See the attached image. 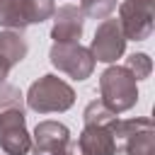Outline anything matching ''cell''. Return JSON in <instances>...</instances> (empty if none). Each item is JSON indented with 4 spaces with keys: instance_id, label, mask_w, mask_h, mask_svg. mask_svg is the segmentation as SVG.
Instances as JSON below:
<instances>
[{
    "instance_id": "14",
    "label": "cell",
    "mask_w": 155,
    "mask_h": 155,
    "mask_svg": "<svg viewBox=\"0 0 155 155\" xmlns=\"http://www.w3.org/2000/svg\"><path fill=\"white\" fill-rule=\"evenodd\" d=\"M85 124H102V126H109L111 121H116V114L111 111V109H107L102 102H90L87 107H85Z\"/></svg>"
},
{
    "instance_id": "1",
    "label": "cell",
    "mask_w": 155,
    "mask_h": 155,
    "mask_svg": "<svg viewBox=\"0 0 155 155\" xmlns=\"http://www.w3.org/2000/svg\"><path fill=\"white\" fill-rule=\"evenodd\" d=\"M136 82L138 80L131 75V70L126 65H109L99 78V94H102L99 102L107 109H111L114 114L128 111L138 102Z\"/></svg>"
},
{
    "instance_id": "5",
    "label": "cell",
    "mask_w": 155,
    "mask_h": 155,
    "mask_svg": "<svg viewBox=\"0 0 155 155\" xmlns=\"http://www.w3.org/2000/svg\"><path fill=\"white\" fill-rule=\"evenodd\" d=\"M0 148L5 155H27L31 150V136L22 109L12 107L0 111Z\"/></svg>"
},
{
    "instance_id": "6",
    "label": "cell",
    "mask_w": 155,
    "mask_h": 155,
    "mask_svg": "<svg viewBox=\"0 0 155 155\" xmlns=\"http://www.w3.org/2000/svg\"><path fill=\"white\" fill-rule=\"evenodd\" d=\"M124 48H126V36L121 31L119 19H111V17L102 19V24L97 27L94 39L90 44V53L94 56V61L114 63L116 58L124 56Z\"/></svg>"
},
{
    "instance_id": "10",
    "label": "cell",
    "mask_w": 155,
    "mask_h": 155,
    "mask_svg": "<svg viewBox=\"0 0 155 155\" xmlns=\"http://www.w3.org/2000/svg\"><path fill=\"white\" fill-rule=\"evenodd\" d=\"M27 56V41L19 29H5L0 31V58L12 68Z\"/></svg>"
},
{
    "instance_id": "18",
    "label": "cell",
    "mask_w": 155,
    "mask_h": 155,
    "mask_svg": "<svg viewBox=\"0 0 155 155\" xmlns=\"http://www.w3.org/2000/svg\"><path fill=\"white\" fill-rule=\"evenodd\" d=\"M51 155H82V153H80L78 143H73V140H70V143H65L61 150H56V153H51Z\"/></svg>"
},
{
    "instance_id": "8",
    "label": "cell",
    "mask_w": 155,
    "mask_h": 155,
    "mask_svg": "<svg viewBox=\"0 0 155 155\" xmlns=\"http://www.w3.org/2000/svg\"><path fill=\"white\" fill-rule=\"evenodd\" d=\"M114 124V121H111ZM111 124L102 126V124H85L80 138H78V148L82 155H116V140L111 133Z\"/></svg>"
},
{
    "instance_id": "16",
    "label": "cell",
    "mask_w": 155,
    "mask_h": 155,
    "mask_svg": "<svg viewBox=\"0 0 155 155\" xmlns=\"http://www.w3.org/2000/svg\"><path fill=\"white\" fill-rule=\"evenodd\" d=\"M126 68L131 70V75L136 80H145L153 70V61H150L148 53H133V56L126 58Z\"/></svg>"
},
{
    "instance_id": "17",
    "label": "cell",
    "mask_w": 155,
    "mask_h": 155,
    "mask_svg": "<svg viewBox=\"0 0 155 155\" xmlns=\"http://www.w3.org/2000/svg\"><path fill=\"white\" fill-rule=\"evenodd\" d=\"M22 109V92L17 87H10V85H2L0 87V111L5 109Z\"/></svg>"
},
{
    "instance_id": "15",
    "label": "cell",
    "mask_w": 155,
    "mask_h": 155,
    "mask_svg": "<svg viewBox=\"0 0 155 155\" xmlns=\"http://www.w3.org/2000/svg\"><path fill=\"white\" fill-rule=\"evenodd\" d=\"M82 15L92 19H107L116 10V0H82Z\"/></svg>"
},
{
    "instance_id": "12",
    "label": "cell",
    "mask_w": 155,
    "mask_h": 155,
    "mask_svg": "<svg viewBox=\"0 0 155 155\" xmlns=\"http://www.w3.org/2000/svg\"><path fill=\"white\" fill-rule=\"evenodd\" d=\"M27 12H24V0H0V27L5 29H24Z\"/></svg>"
},
{
    "instance_id": "19",
    "label": "cell",
    "mask_w": 155,
    "mask_h": 155,
    "mask_svg": "<svg viewBox=\"0 0 155 155\" xmlns=\"http://www.w3.org/2000/svg\"><path fill=\"white\" fill-rule=\"evenodd\" d=\"M7 73H10V65H7V63H5L2 58H0V82H2L5 78H7Z\"/></svg>"
},
{
    "instance_id": "13",
    "label": "cell",
    "mask_w": 155,
    "mask_h": 155,
    "mask_svg": "<svg viewBox=\"0 0 155 155\" xmlns=\"http://www.w3.org/2000/svg\"><path fill=\"white\" fill-rule=\"evenodd\" d=\"M53 10H56L53 0H24V12L29 24H41L53 15Z\"/></svg>"
},
{
    "instance_id": "7",
    "label": "cell",
    "mask_w": 155,
    "mask_h": 155,
    "mask_svg": "<svg viewBox=\"0 0 155 155\" xmlns=\"http://www.w3.org/2000/svg\"><path fill=\"white\" fill-rule=\"evenodd\" d=\"M82 10L75 5H63L58 10H53V29H51V39L53 44H78L82 36Z\"/></svg>"
},
{
    "instance_id": "3",
    "label": "cell",
    "mask_w": 155,
    "mask_h": 155,
    "mask_svg": "<svg viewBox=\"0 0 155 155\" xmlns=\"http://www.w3.org/2000/svg\"><path fill=\"white\" fill-rule=\"evenodd\" d=\"M155 0H124L119 7V24L126 41H143L153 34Z\"/></svg>"
},
{
    "instance_id": "4",
    "label": "cell",
    "mask_w": 155,
    "mask_h": 155,
    "mask_svg": "<svg viewBox=\"0 0 155 155\" xmlns=\"http://www.w3.org/2000/svg\"><path fill=\"white\" fill-rule=\"evenodd\" d=\"M48 58L61 73L70 75L73 80H85L94 70V56L80 44H53Z\"/></svg>"
},
{
    "instance_id": "11",
    "label": "cell",
    "mask_w": 155,
    "mask_h": 155,
    "mask_svg": "<svg viewBox=\"0 0 155 155\" xmlns=\"http://www.w3.org/2000/svg\"><path fill=\"white\" fill-rule=\"evenodd\" d=\"M121 150H126V155H155V131H153V126L133 131L131 136H126Z\"/></svg>"
},
{
    "instance_id": "2",
    "label": "cell",
    "mask_w": 155,
    "mask_h": 155,
    "mask_svg": "<svg viewBox=\"0 0 155 155\" xmlns=\"http://www.w3.org/2000/svg\"><path fill=\"white\" fill-rule=\"evenodd\" d=\"M27 107L36 114H51V111H65L73 107L75 102V92L73 87L56 78V75H44L36 82H31L29 92H27Z\"/></svg>"
},
{
    "instance_id": "9",
    "label": "cell",
    "mask_w": 155,
    "mask_h": 155,
    "mask_svg": "<svg viewBox=\"0 0 155 155\" xmlns=\"http://www.w3.org/2000/svg\"><path fill=\"white\" fill-rule=\"evenodd\" d=\"M65 143H70V131L58 121H41L34 128L31 136V150L34 155H51L61 150Z\"/></svg>"
}]
</instances>
